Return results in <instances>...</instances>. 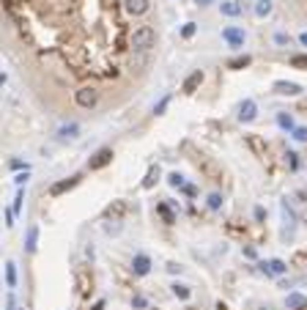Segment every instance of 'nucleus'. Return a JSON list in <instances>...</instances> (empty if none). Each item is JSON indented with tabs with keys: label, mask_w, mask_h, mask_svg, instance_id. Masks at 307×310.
<instances>
[{
	"label": "nucleus",
	"mask_w": 307,
	"mask_h": 310,
	"mask_svg": "<svg viewBox=\"0 0 307 310\" xmlns=\"http://www.w3.org/2000/svg\"><path fill=\"white\" fill-rule=\"evenodd\" d=\"M154 44H156V30L151 28V25H140V28L132 33V47L140 50V52H146V50H151Z\"/></svg>",
	"instance_id": "nucleus-1"
},
{
	"label": "nucleus",
	"mask_w": 307,
	"mask_h": 310,
	"mask_svg": "<svg viewBox=\"0 0 307 310\" xmlns=\"http://www.w3.org/2000/svg\"><path fill=\"white\" fill-rule=\"evenodd\" d=\"M74 102L80 104V107L91 110V107H96V104H99V91L91 88V85H83V88L74 91Z\"/></svg>",
	"instance_id": "nucleus-2"
},
{
	"label": "nucleus",
	"mask_w": 307,
	"mask_h": 310,
	"mask_svg": "<svg viewBox=\"0 0 307 310\" xmlns=\"http://www.w3.org/2000/svg\"><path fill=\"white\" fill-rule=\"evenodd\" d=\"M222 39L228 42V47L242 50L244 42H247V33H244V28H239V25H228V28H222Z\"/></svg>",
	"instance_id": "nucleus-3"
},
{
	"label": "nucleus",
	"mask_w": 307,
	"mask_h": 310,
	"mask_svg": "<svg viewBox=\"0 0 307 310\" xmlns=\"http://www.w3.org/2000/svg\"><path fill=\"white\" fill-rule=\"evenodd\" d=\"M272 91L277 96H299L305 88H302L299 83H291V80H277V83L272 85Z\"/></svg>",
	"instance_id": "nucleus-4"
},
{
	"label": "nucleus",
	"mask_w": 307,
	"mask_h": 310,
	"mask_svg": "<svg viewBox=\"0 0 307 310\" xmlns=\"http://www.w3.org/2000/svg\"><path fill=\"white\" fill-rule=\"evenodd\" d=\"M112 156H115V154H112V149H99L88 159V167H91V170H102V167H107L112 162Z\"/></svg>",
	"instance_id": "nucleus-5"
},
{
	"label": "nucleus",
	"mask_w": 307,
	"mask_h": 310,
	"mask_svg": "<svg viewBox=\"0 0 307 310\" xmlns=\"http://www.w3.org/2000/svg\"><path fill=\"white\" fill-rule=\"evenodd\" d=\"M55 137H58V143H74V140H80V124H74V121L63 124Z\"/></svg>",
	"instance_id": "nucleus-6"
},
{
	"label": "nucleus",
	"mask_w": 307,
	"mask_h": 310,
	"mask_svg": "<svg viewBox=\"0 0 307 310\" xmlns=\"http://www.w3.org/2000/svg\"><path fill=\"white\" fill-rule=\"evenodd\" d=\"M258 118V104H255V99H244L242 104H239V121L242 124H250V121Z\"/></svg>",
	"instance_id": "nucleus-7"
},
{
	"label": "nucleus",
	"mask_w": 307,
	"mask_h": 310,
	"mask_svg": "<svg viewBox=\"0 0 307 310\" xmlns=\"http://www.w3.org/2000/svg\"><path fill=\"white\" fill-rule=\"evenodd\" d=\"M132 272H135L137 277H146V274L151 272V258H148L146 253H137V256L132 258Z\"/></svg>",
	"instance_id": "nucleus-8"
},
{
	"label": "nucleus",
	"mask_w": 307,
	"mask_h": 310,
	"mask_svg": "<svg viewBox=\"0 0 307 310\" xmlns=\"http://www.w3.org/2000/svg\"><path fill=\"white\" fill-rule=\"evenodd\" d=\"M280 209H283V222H285V236H294V228H296V214H294V209L288 206V198H285L283 203H280Z\"/></svg>",
	"instance_id": "nucleus-9"
},
{
	"label": "nucleus",
	"mask_w": 307,
	"mask_h": 310,
	"mask_svg": "<svg viewBox=\"0 0 307 310\" xmlns=\"http://www.w3.org/2000/svg\"><path fill=\"white\" fill-rule=\"evenodd\" d=\"M260 272L263 274H274V277H280V274L288 272V266H285V261H280V258H272V261H266V263H258Z\"/></svg>",
	"instance_id": "nucleus-10"
},
{
	"label": "nucleus",
	"mask_w": 307,
	"mask_h": 310,
	"mask_svg": "<svg viewBox=\"0 0 307 310\" xmlns=\"http://www.w3.org/2000/svg\"><path fill=\"white\" fill-rule=\"evenodd\" d=\"M124 8L129 17H143V14L151 8V3L148 0H124Z\"/></svg>",
	"instance_id": "nucleus-11"
},
{
	"label": "nucleus",
	"mask_w": 307,
	"mask_h": 310,
	"mask_svg": "<svg viewBox=\"0 0 307 310\" xmlns=\"http://www.w3.org/2000/svg\"><path fill=\"white\" fill-rule=\"evenodd\" d=\"M36 250H39V225H36V222H30V225H28V233H25V253H30V256H33Z\"/></svg>",
	"instance_id": "nucleus-12"
},
{
	"label": "nucleus",
	"mask_w": 307,
	"mask_h": 310,
	"mask_svg": "<svg viewBox=\"0 0 307 310\" xmlns=\"http://www.w3.org/2000/svg\"><path fill=\"white\" fill-rule=\"evenodd\" d=\"M285 308L288 310H307V297L299 291H291L288 297H285Z\"/></svg>",
	"instance_id": "nucleus-13"
},
{
	"label": "nucleus",
	"mask_w": 307,
	"mask_h": 310,
	"mask_svg": "<svg viewBox=\"0 0 307 310\" xmlns=\"http://www.w3.org/2000/svg\"><path fill=\"white\" fill-rule=\"evenodd\" d=\"M242 11L244 8H242L239 0H222V3H219V14H222V17H239Z\"/></svg>",
	"instance_id": "nucleus-14"
},
{
	"label": "nucleus",
	"mask_w": 307,
	"mask_h": 310,
	"mask_svg": "<svg viewBox=\"0 0 307 310\" xmlns=\"http://www.w3.org/2000/svg\"><path fill=\"white\" fill-rule=\"evenodd\" d=\"M80 184V176H69V179H63V181H58V184H52L50 187V192H52V195H63L66 190H71V187H77Z\"/></svg>",
	"instance_id": "nucleus-15"
},
{
	"label": "nucleus",
	"mask_w": 307,
	"mask_h": 310,
	"mask_svg": "<svg viewBox=\"0 0 307 310\" xmlns=\"http://www.w3.org/2000/svg\"><path fill=\"white\" fill-rule=\"evenodd\" d=\"M201 83H203V72H201V69H198V72H192V74H189L187 80H184L181 91H184V94H195V88H198V85H201Z\"/></svg>",
	"instance_id": "nucleus-16"
},
{
	"label": "nucleus",
	"mask_w": 307,
	"mask_h": 310,
	"mask_svg": "<svg viewBox=\"0 0 307 310\" xmlns=\"http://www.w3.org/2000/svg\"><path fill=\"white\" fill-rule=\"evenodd\" d=\"M170 294H173L176 299H181V302H187V299L192 297V288H189L187 283H173V286H170Z\"/></svg>",
	"instance_id": "nucleus-17"
},
{
	"label": "nucleus",
	"mask_w": 307,
	"mask_h": 310,
	"mask_svg": "<svg viewBox=\"0 0 307 310\" xmlns=\"http://www.w3.org/2000/svg\"><path fill=\"white\" fill-rule=\"evenodd\" d=\"M159 176H162L159 165H151V167H148V173H146V179H143V190H151V187L159 181Z\"/></svg>",
	"instance_id": "nucleus-18"
},
{
	"label": "nucleus",
	"mask_w": 307,
	"mask_h": 310,
	"mask_svg": "<svg viewBox=\"0 0 307 310\" xmlns=\"http://www.w3.org/2000/svg\"><path fill=\"white\" fill-rule=\"evenodd\" d=\"M272 11H274V3H272V0H255V17L266 19Z\"/></svg>",
	"instance_id": "nucleus-19"
},
{
	"label": "nucleus",
	"mask_w": 307,
	"mask_h": 310,
	"mask_svg": "<svg viewBox=\"0 0 307 310\" xmlns=\"http://www.w3.org/2000/svg\"><path fill=\"white\" fill-rule=\"evenodd\" d=\"M6 286H8V291L17 288V263L14 261H6Z\"/></svg>",
	"instance_id": "nucleus-20"
},
{
	"label": "nucleus",
	"mask_w": 307,
	"mask_h": 310,
	"mask_svg": "<svg viewBox=\"0 0 307 310\" xmlns=\"http://www.w3.org/2000/svg\"><path fill=\"white\" fill-rule=\"evenodd\" d=\"M102 231H104L107 236H118V233L124 231V222L121 220H107L104 225H102Z\"/></svg>",
	"instance_id": "nucleus-21"
},
{
	"label": "nucleus",
	"mask_w": 307,
	"mask_h": 310,
	"mask_svg": "<svg viewBox=\"0 0 307 310\" xmlns=\"http://www.w3.org/2000/svg\"><path fill=\"white\" fill-rule=\"evenodd\" d=\"M277 126H280V129H285V132H294L296 129L294 115H291V113H277Z\"/></svg>",
	"instance_id": "nucleus-22"
},
{
	"label": "nucleus",
	"mask_w": 307,
	"mask_h": 310,
	"mask_svg": "<svg viewBox=\"0 0 307 310\" xmlns=\"http://www.w3.org/2000/svg\"><path fill=\"white\" fill-rule=\"evenodd\" d=\"M222 201H225V198L219 195V192H208V198H206V206H208L211 211H219V209H222Z\"/></svg>",
	"instance_id": "nucleus-23"
},
{
	"label": "nucleus",
	"mask_w": 307,
	"mask_h": 310,
	"mask_svg": "<svg viewBox=\"0 0 307 310\" xmlns=\"http://www.w3.org/2000/svg\"><path fill=\"white\" fill-rule=\"evenodd\" d=\"M253 63V58L250 55H239V58H230L228 60V69H244V66Z\"/></svg>",
	"instance_id": "nucleus-24"
},
{
	"label": "nucleus",
	"mask_w": 307,
	"mask_h": 310,
	"mask_svg": "<svg viewBox=\"0 0 307 310\" xmlns=\"http://www.w3.org/2000/svg\"><path fill=\"white\" fill-rule=\"evenodd\" d=\"M167 184H170L173 190H184V176L178 173V170H173V173L167 176Z\"/></svg>",
	"instance_id": "nucleus-25"
},
{
	"label": "nucleus",
	"mask_w": 307,
	"mask_h": 310,
	"mask_svg": "<svg viewBox=\"0 0 307 310\" xmlns=\"http://www.w3.org/2000/svg\"><path fill=\"white\" fill-rule=\"evenodd\" d=\"M291 137H294L296 143H307V126H296V129L291 132Z\"/></svg>",
	"instance_id": "nucleus-26"
},
{
	"label": "nucleus",
	"mask_w": 307,
	"mask_h": 310,
	"mask_svg": "<svg viewBox=\"0 0 307 310\" xmlns=\"http://www.w3.org/2000/svg\"><path fill=\"white\" fill-rule=\"evenodd\" d=\"M156 209H159V214H162V217H165V222H176V214L170 211V206H167V203H159Z\"/></svg>",
	"instance_id": "nucleus-27"
},
{
	"label": "nucleus",
	"mask_w": 307,
	"mask_h": 310,
	"mask_svg": "<svg viewBox=\"0 0 307 310\" xmlns=\"http://www.w3.org/2000/svg\"><path fill=\"white\" fill-rule=\"evenodd\" d=\"M274 44H280V47H291V36H288V33H283V30H277V33H274Z\"/></svg>",
	"instance_id": "nucleus-28"
},
{
	"label": "nucleus",
	"mask_w": 307,
	"mask_h": 310,
	"mask_svg": "<svg viewBox=\"0 0 307 310\" xmlns=\"http://www.w3.org/2000/svg\"><path fill=\"white\" fill-rule=\"evenodd\" d=\"M22 201H25V190L19 187V190H17V198H14V206H11L14 214H19V211H22Z\"/></svg>",
	"instance_id": "nucleus-29"
},
{
	"label": "nucleus",
	"mask_w": 307,
	"mask_h": 310,
	"mask_svg": "<svg viewBox=\"0 0 307 310\" xmlns=\"http://www.w3.org/2000/svg\"><path fill=\"white\" fill-rule=\"evenodd\" d=\"M291 66H294V69H307V55H294V58H291Z\"/></svg>",
	"instance_id": "nucleus-30"
},
{
	"label": "nucleus",
	"mask_w": 307,
	"mask_h": 310,
	"mask_svg": "<svg viewBox=\"0 0 307 310\" xmlns=\"http://www.w3.org/2000/svg\"><path fill=\"white\" fill-rule=\"evenodd\" d=\"M195 30H198L195 22H187V25L181 28V36H184V39H192V36H195Z\"/></svg>",
	"instance_id": "nucleus-31"
},
{
	"label": "nucleus",
	"mask_w": 307,
	"mask_h": 310,
	"mask_svg": "<svg viewBox=\"0 0 307 310\" xmlns=\"http://www.w3.org/2000/svg\"><path fill=\"white\" fill-rule=\"evenodd\" d=\"M288 165H291V170H299V154H296V151H288Z\"/></svg>",
	"instance_id": "nucleus-32"
},
{
	"label": "nucleus",
	"mask_w": 307,
	"mask_h": 310,
	"mask_svg": "<svg viewBox=\"0 0 307 310\" xmlns=\"http://www.w3.org/2000/svg\"><path fill=\"white\" fill-rule=\"evenodd\" d=\"M8 167H11V170H30V165H28V162H22V159H11V162H8Z\"/></svg>",
	"instance_id": "nucleus-33"
},
{
	"label": "nucleus",
	"mask_w": 307,
	"mask_h": 310,
	"mask_svg": "<svg viewBox=\"0 0 307 310\" xmlns=\"http://www.w3.org/2000/svg\"><path fill=\"white\" fill-rule=\"evenodd\" d=\"M28 179H30V170H22V173H17V176H14V184H17V187H22Z\"/></svg>",
	"instance_id": "nucleus-34"
},
{
	"label": "nucleus",
	"mask_w": 307,
	"mask_h": 310,
	"mask_svg": "<svg viewBox=\"0 0 307 310\" xmlns=\"http://www.w3.org/2000/svg\"><path fill=\"white\" fill-rule=\"evenodd\" d=\"M167 104H170V96H165V99H162L159 104L154 107V113H156V115H162V113H165V110H167Z\"/></svg>",
	"instance_id": "nucleus-35"
},
{
	"label": "nucleus",
	"mask_w": 307,
	"mask_h": 310,
	"mask_svg": "<svg viewBox=\"0 0 307 310\" xmlns=\"http://www.w3.org/2000/svg\"><path fill=\"white\" fill-rule=\"evenodd\" d=\"M17 225V214H14V209H6V228H14Z\"/></svg>",
	"instance_id": "nucleus-36"
},
{
	"label": "nucleus",
	"mask_w": 307,
	"mask_h": 310,
	"mask_svg": "<svg viewBox=\"0 0 307 310\" xmlns=\"http://www.w3.org/2000/svg\"><path fill=\"white\" fill-rule=\"evenodd\" d=\"M165 269H167L170 274H181V269H184V266H181V263H176V261H167V266H165Z\"/></svg>",
	"instance_id": "nucleus-37"
},
{
	"label": "nucleus",
	"mask_w": 307,
	"mask_h": 310,
	"mask_svg": "<svg viewBox=\"0 0 307 310\" xmlns=\"http://www.w3.org/2000/svg\"><path fill=\"white\" fill-rule=\"evenodd\" d=\"M146 297H135V299H132V308H135V310H146Z\"/></svg>",
	"instance_id": "nucleus-38"
},
{
	"label": "nucleus",
	"mask_w": 307,
	"mask_h": 310,
	"mask_svg": "<svg viewBox=\"0 0 307 310\" xmlns=\"http://www.w3.org/2000/svg\"><path fill=\"white\" fill-rule=\"evenodd\" d=\"M253 214H255V220H258V222H263V220H266V209H263V206H255Z\"/></svg>",
	"instance_id": "nucleus-39"
},
{
	"label": "nucleus",
	"mask_w": 307,
	"mask_h": 310,
	"mask_svg": "<svg viewBox=\"0 0 307 310\" xmlns=\"http://www.w3.org/2000/svg\"><path fill=\"white\" fill-rule=\"evenodd\" d=\"M6 310H17V302H14V291H8V297H6Z\"/></svg>",
	"instance_id": "nucleus-40"
},
{
	"label": "nucleus",
	"mask_w": 307,
	"mask_h": 310,
	"mask_svg": "<svg viewBox=\"0 0 307 310\" xmlns=\"http://www.w3.org/2000/svg\"><path fill=\"white\" fill-rule=\"evenodd\" d=\"M181 192H184V195H189V198H195V195H198V190H195L192 184H184V190H181Z\"/></svg>",
	"instance_id": "nucleus-41"
},
{
	"label": "nucleus",
	"mask_w": 307,
	"mask_h": 310,
	"mask_svg": "<svg viewBox=\"0 0 307 310\" xmlns=\"http://www.w3.org/2000/svg\"><path fill=\"white\" fill-rule=\"evenodd\" d=\"M244 256H247V258H258V253H255L253 247H244Z\"/></svg>",
	"instance_id": "nucleus-42"
},
{
	"label": "nucleus",
	"mask_w": 307,
	"mask_h": 310,
	"mask_svg": "<svg viewBox=\"0 0 307 310\" xmlns=\"http://www.w3.org/2000/svg\"><path fill=\"white\" fill-rule=\"evenodd\" d=\"M299 44H302V47H307V30H305V33H299Z\"/></svg>",
	"instance_id": "nucleus-43"
},
{
	"label": "nucleus",
	"mask_w": 307,
	"mask_h": 310,
	"mask_svg": "<svg viewBox=\"0 0 307 310\" xmlns=\"http://www.w3.org/2000/svg\"><path fill=\"white\" fill-rule=\"evenodd\" d=\"M195 3H198V6H211L214 0H195Z\"/></svg>",
	"instance_id": "nucleus-44"
},
{
	"label": "nucleus",
	"mask_w": 307,
	"mask_h": 310,
	"mask_svg": "<svg viewBox=\"0 0 307 310\" xmlns=\"http://www.w3.org/2000/svg\"><path fill=\"white\" fill-rule=\"evenodd\" d=\"M94 310H104V302H96V305H94Z\"/></svg>",
	"instance_id": "nucleus-45"
},
{
	"label": "nucleus",
	"mask_w": 307,
	"mask_h": 310,
	"mask_svg": "<svg viewBox=\"0 0 307 310\" xmlns=\"http://www.w3.org/2000/svg\"><path fill=\"white\" fill-rule=\"evenodd\" d=\"M260 310H274V308H269V305H266V308H260Z\"/></svg>",
	"instance_id": "nucleus-46"
}]
</instances>
